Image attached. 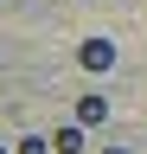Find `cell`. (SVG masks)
Segmentation results:
<instances>
[{"label": "cell", "mask_w": 147, "mask_h": 154, "mask_svg": "<svg viewBox=\"0 0 147 154\" xmlns=\"http://www.w3.org/2000/svg\"><path fill=\"white\" fill-rule=\"evenodd\" d=\"M77 64H83L90 77L115 71V45H109V38H83V45H77Z\"/></svg>", "instance_id": "cell-1"}, {"label": "cell", "mask_w": 147, "mask_h": 154, "mask_svg": "<svg viewBox=\"0 0 147 154\" xmlns=\"http://www.w3.org/2000/svg\"><path fill=\"white\" fill-rule=\"evenodd\" d=\"M70 116H77V122H83V128H102V122H109V96H96V90H90V96H83V103H77V109H70Z\"/></svg>", "instance_id": "cell-2"}, {"label": "cell", "mask_w": 147, "mask_h": 154, "mask_svg": "<svg viewBox=\"0 0 147 154\" xmlns=\"http://www.w3.org/2000/svg\"><path fill=\"white\" fill-rule=\"evenodd\" d=\"M51 148H58V154H83V122L58 128V135H51Z\"/></svg>", "instance_id": "cell-3"}, {"label": "cell", "mask_w": 147, "mask_h": 154, "mask_svg": "<svg viewBox=\"0 0 147 154\" xmlns=\"http://www.w3.org/2000/svg\"><path fill=\"white\" fill-rule=\"evenodd\" d=\"M13 154H58V148H51V135H26V141L13 148Z\"/></svg>", "instance_id": "cell-4"}, {"label": "cell", "mask_w": 147, "mask_h": 154, "mask_svg": "<svg viewBox=\"0 0 147 154\" xmlns=\"http://www.w3.org/2000/svg\"><path fill=\"white\" fill-rule=\"evenodd\" d=\"M102 154H122V148H102Z\"/></svg>", "instance_id": "cell-5"}, {"label": "cell", "mask_w": 147, "mask_h": 154, "mask_svg": "<svg viewBox=\"0 0 147 154\" xmlns=\"http://www.w3.org/2000/svg\"><path fill=\"white\" fill-rule=\"evenodd\" d=\"M0 154H7V148H0Z\"/></svg>", "instance_id": "cell-6"}]
</instances>
